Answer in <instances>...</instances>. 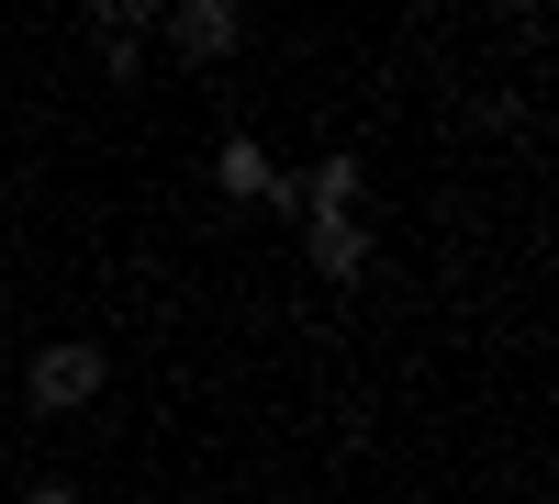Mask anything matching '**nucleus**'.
Listing matches in <instances>:
<instances>
[{"instance_id":"nucleus-5","label":"nucleus","mask_w":559,"mask_h":504,"mask_svg":"<svg viewBox=\"0 0 559 504\" xmlns=\"http://www.w3.org/2000/svg\"><path fill=\"white\" fill-rule=\"evenodd\" d=\"M213 179L236 202H292V179H269V157H258V134H224V157H213Z\"/></svg>"},{"instance_id":"nucleus-2","label":"nucleus","mask_w":559,"mask_h":504,"mask_svg":"<svg viewBox=\"0 0 559 504\" xmlns=\"http://www.w3.org/2000/svg\"><path fill=\"white\" fill-rule=\"evenodd\" d=\"M168 45H179V57H236V45H247V12H236V0H179V12H168Z\"/></svg>"},{"instance_id":"nucleus-7","label":"nucleus","mask_w":559,"mask_h":504,"mask_svg":"<svg viewBox=\"0 0 559 504\" xmlns=\"http://www.w3.org/2000/svg\"><path fill=\"white\" fill-rule=\"evenodd\" d=\"M23 504H79V493H68V482H34V493H23Z\"/></svg>"},{"instance_id":"nucleus-6","label":"nucleus","mask_w":559,"mask_h":504,"mask_svg":"<svg viewBox=\"0 0 559 504\" xmlns=\"http://www.w3.org/2000/svg\"><path fill=\"white\" fill-rule=\"evenodd\" d=\"M313 213H358V157H324L313 168Z\"/></svg>"},{"instance_id":"nucleus-4","label":"nucleus","mask_w":559,"mask_h":504,"mask_svg":"<svg viewBox=\"0 0 559 504\" xmlns=\"http://www.w3.org/2000/svg\"><path fill=\"white\" fill-rule=\"evenodd\" d=\"M146 23H157L146 0H102V12H90V45H102L112 79H134V45H146Z\"/></svg>"},{"instance_id":"nucleus-1","label":"nucleus","mask_w":559,"mask_h":504,"mask_svg":"<svg viewBox=\"0 0 559 504\" xmlns=\"http://www.w3.org/2000/svg\"><path fill=\"white\" fill-rule=\"evenodd\" d=\"M102 371H112V359L90 348V337H57V348L23 371V403H34V415H79V403L102 392Z\"/></svg>"},{"instance_id":"nucleus-3","label":"nucleus","mask_w":559,"mask_h":504,"mask_svg":"<svg viewBox=\"0 0 559 504\" xmlns=\"http://www.w3.org/2000/svg\"><path fill=\"white\" fill-rule=\"evenodd\" d=\"M302 247H313L324 281H358V269H369V224H358V213H313V224H302Z\"/></svg>"}]
</instances>
